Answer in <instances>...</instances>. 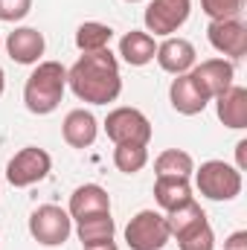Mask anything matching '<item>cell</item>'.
<instances>
[{"label":"cell","mask_w":247,"mask_h":250,"mask_svg":"<svg viewBox=\"0 0 247 250\" xmlns=\"http://www.w3.org/2000/svg\"><path fill=\"white\" fill-rule=\"evenodd\" d=\"M67 87L87 105L117 102L123 93V76L111 47L99 53H82L79 62L67 70Z\"/></svg>","instance_id":"6da1fadb"},{"label":"cell","mask_w":247,"mask_h":250,"mask_svg":"<svg viewBox=\"0 0 247 250\" xmlns=\"http://www.w3.org/2000/svg\"><path fill=\"white\" fill-rule=\"evenodd\" d=\"M67 90V67L62 62H38L23 84V105L29 114L47 117L64 99Z\"/></svg>","instance_id":"7a4b0ae2"},{"label":"cell","mask_w":247,"mask_h":250,"mask_svg":"<svg viewBox=\"0 0 247 250\" xmlns=\"http://www.w3.org/2000/svg\"><path fill=\"white\" fill-rule=\"evenodd\" d=\"M195 187L209 201H233L242 195V172L224 160H206L195 169Z\"/></svg>","instance_id":"3957f363"},{"label":"cell","mask_w":247,"mask_h":250,"mask_svg":"<svg viewBox=\"0 0 247 250\" xmlns=\"http://www.w3.org/2000/svg\"><path fill=\"white\" fill-rule=\"evenodd\" d=\"M169 239L166 215L157 209H140L125 227V242L131 250H163Z\"/></svg>","instance_id":"277c9868"},{"label":"cell","mask_w":247,"mask_h":250,"mask_svg":"<svg viewBox=\"0 0 247 250\" xmlns=\"http://www.w3.org/2000/svg\"><path fill=\"white\" fill-rule=\"evenodd\" d=\"M70 233H73V218L67 209L56 207V204H41L29 215V236L44 248L64 245L70 239Z\"/></svg>","instance_id":"5b68a950"},{"label":"cell","mask_w":247,"mask_h":250,"mask_svg":"<svg viewBox=\"0 0 247 250\" xmlns=\"http://www.w3.org/2000/svg\"><path fill=\"white\" fill-rule=\"evenodd\" d=\"M53 169V157L38 146H23L9 163H6V181L15 189H26L32 184H41Z\"/></svg>","instance_id":"8992f818"},{"label":"cell","mask_w":247,"mask_h":250,"mask_svg":"<svg viewBox=\"0 0 247 250\" xmlns=\"http://www.w3.org/2000/svg\"><path fill=\"white\" fill-rule=\"evenodd\" d=\"M105 134L111 137L114 146L134 143V146H148L151 140V123L140 108H114L105 117Z\"/></svg>","instance_id":"52a82bcc"},{"label":"cell","mask_w":247,"mask_h":250,"mask_svg":"<svg viewBox=\"0 0 247 250\" xmlns=\"http://www.w3.org/2000/svg\"><path fill=\"white\" fill-rule=\"evenodd\" d=\"M189 12H192V0H151L143 15L145 32L172 38V32H178L189 21Z\"/></svg>","instance_id":"ba28073f"},{"label":"cell","mask_w":247,"mask_h":250,"mask_svg":"<svg viewBox=\"0 0 247 250\" xmlns=\"http://www.w3.org/2000/svg\"><path fill=\"white\" fill-rule=\"evenodd\" d=\"M206 38H209L212 50L221 53V56H227V59H242V56H247V26H245L242 18L209 21Z\"/></svg>","instance_id":"9c48e42d"},{"label":"cell","mask_w":247,"mask_h":250,"mask_svg":"<svg viewBox=\"0 0 247 250\" xmlns=\"http://www.w3.org/2000/svg\"><path fill=\"white\" fill-rule=\"evenodd\" d=\"M189 76H192V82H195V87L212 102L218 93H224L230 84H236L233 79H236V67L230 59H206V62L195 64L192 70H189Z\"/></svg>","instance_id":"30bf717a"},{"label":"cell","mask_w":247,"mask_h":250,"mask_svg":"<svg viewBox=\"0 0 247 250\" xmlns=\"http://www.w3.org/2000/svg\"><path fill=\"white\" fill-rule=\"evenodd\" d=\"M44 50H47V41L35 26H18L6 38V53L15 64H38Z\"/></svg>","instance_id":"8fae6325"},{"label":"cell","mask_w":247,"mask_h":250,"mask_svg":"<svg viewBox=\"0 0 247 250\" xmlns=\"http://www.w3.org/2000/svg\"><path fill=\"white\" fill-rule=\"evenodd\" d=\"M154 59L160 64V70H166L172 76H184L195 67L198 53H195L192 41H186V38H166L163 44H157Z\"/></svg>","instance_id":"7c38bea8"},{"label":"cell","mask_w":247,"mask_h":250,"mask_svg":"<svg viewBox=\"0 0 247 250\" xmlns=\"http://www.w3.org/2000/svg\"><path fill=\"white\" fill-rule=\"evenodd\" d=\"M70 218L73 221H82V218H90V215H102V212H111V195L108 189H102L99 184H84L70 195V207H67Z\"/></svg>","instance_id":"4fadbf2b"},{"label":"cell","mask_w":247,"mask_h":250,"mask_svg":"<svg viewBox=\"0 0 247 250\" xmlns=\"http://www.w3.org/2000/svg\"><path fill=\"white\" fill-rule=\"evenodd\" d=\"M96 134H99V123L90 111L84 108H73L62 123V137L67 146L73 148H90L96 143Z\"/></svg>","instance_id":"5bb4252c"},{"label":"cell","mask_w":247,"mask_h":250,"mask_svg":"<svg viewBox=\"0 0 247 250\" xmlns=\"http://www.w3.org/2000/svg\"><path fill=\"white\" fill-rule=\"evenodd\" d=\"M215 114L224 123V128L242 131L247 128V87L230 84L224 93L215 96Z\"/></svg>","instance_id":"9a60e30c"},{"label":"cell","mask_w":247,"mask_h":250,"mask_svg":"<svg viewBox=\"0 0 247 250\" xmlns=\"http://www.w3.org/2000/svg\"><path fill=\"white\" fill-rule=\"evenodd\" d=\"M169 102H172V108H175L178 114H184V117H195V114H201V111L209 105V99L195 87V82H192L189 73L172 79V84H169Z\"/></svg>","instance_id":"2e32d148"},{"label":"cell","mask_w":247,"mask_h":250,"mask_svg":"<svg viewBox=\"0 0 247 250\" xmlns=\"http://www.w3.org/2000/svg\"><path fill=\"white\" fill-rule=\"evenodd\" d=\"M154 53H157V41L145 29H131L120 38V56L131 67H145L148 62H154Z\"/></svg>","instance_id":"e0dca14e"},{"label":"cell","mask_w":247,"mask_h":250,"mask_svg":"<svg viewBox=\"0 0 247 250\" xmlns=\"http://www.w3.org/2000/svg\"><path fill=\"white\" fill-rule=\"evenodd\" d=\"M204 221H206V212L201 209V204H198L195 198H189L186 204H181V207H175V209L166 212V227H169V236H172V239L186 236L189 230H195V227L204 224Z\"/></svg>","instance_id":"ac0fdd59"},{"label":"cell","mask_w":247,"mask_h":250,"mask_svg":"<svg viewBox=\"0 0 247 250\" xmlns=\"http://www.w3.org/2000/svg\"><path fill=\"white\" fill-rule=\"evenodd\" d=\"M192 198V184L189 178H157L154 181V201L160 209H175Z\"/></svg>","instance_id":"d6986e66"},{"label":"cell","mask_w":247,"mask_h":250,"mask_svg":"<svg viewBox=\"0 0 247 250\" xmlns=\"http://www.w3.org/2000/svg\"><path fill=\"white\" fill-rule=\"evenodd\" d=\"M117 233V224L111 218V212H102V215H90V218H82L76 221V236L84 245H99V242H111Z\"/></svg>","instance_id":"ffe728a7"},{"label":"cell","mask_w":247,"mask_h":250,"mask_svg":"<svg viewBox=\"0 0 247 250\" xmlns=\"http://www.w3.org/2000/svg\"><path fill=\"white\" fill-rule=\"evenodd\" d=\"M154 172H157V178H189L195 172V160L184 148H166L157 154Z\"/></svg>","instance_id":"44dd1931"},{"label":"cell","mask_w":247,"mask_h":250,"mask_svg":"<svg viewBox=\"0 0 247 250\" xmlns=\"http://www.w3.org/2000/svg\"><path fill=\"white\" fill-rule=\"evenodd\" d=\"M114 41V29L108 23H99V21H84L79 29H76V47L82 53H99V50H108Z\"/></svg>","instance_id":"7402d4cb"},{"label":"cell","mask_w":247,"mask_h":250,"mask_svg":"<svg viewBox=\"0 0 247 250\" xmlns=\"http://www.w3.org/2000/svg\"><path fill=\"white\" fill-rule=\"evenodd\" d=\"M145 163H148V146H134V143L114 146V166L123 175H137L140 169H145Z\"/></svg>","instance_id":"603a6c76"},{"label":"cell","mask_w":247,"mask_h":250,"mask_svg":"<svg viewBox=\"0 0 247 250\" xmlns=\"http://www.w3.org/2000/svg\"><path fill=\"white\" fill-rule=\"evenodd\" d=\"M178 248L181 250H215V233L209 227V221L198 224L195 230H189L186 236L178 239Z\"/></svg>","instance_id":"cb8c5ba5"},{"label":"cell","mask_w":247,"mask_h":250,"mask_svg":"<svg viewBox=\"0 0 247 250\" xmlns=\"http://www.w3.org/2000/svg\"><path fill=\"white\" fill-rule=\"evenodd\" d=\"M245 0H201V9L209 21H221V18H239Z\"/></svg>","instance_id":"d4e9b609"},{"label":"cell","mask_w":247,"mask_h":250,"mask_svg":"<svg viewBox=\"0 0 247 250\" xmlns=\"http://www.w3.org/2000/svg\"><path fill=\"white\" fill-rule=\"evenodd\" d=\"M32 12V0H0V21L18 23Z\"/></svg>","instance_id":"484cf974"},{"label":"cell","mask_w":247,"mask_h":250,"mask_svg":"<svg viewBox=\"0 0 247 250\" xmlns=\"http://www.w3.org/2000/svg\"><path fill=\"white\" fill-rule=\"evenodd\" d=\"M224 250H247V230H236L227 236L224 242Z\"/></svg>","instance_id":"4316f807"},{"label":"cell","mask_w":247,"mask_h":250,"mask_svg":"<svg viewBox=\"0 0 247 250\" xmlns=\"http://www.w3.org/2000/svg\"><path fill=\"white\" fill-rule=\"evenodd\" d=\"M236 169L239 172L247 169V140H239L236 143Z\"/></svg>","instance_id":"83f0119b"},{"label":"cell","mask_w":247,"mask_h":250,"mask_svg":"<svg viewBox=\"0 0 247 250\" xmlns=\"http://www.w3.org/2000/svg\"><path fill=\"white\" fill-rule=\"evenodd\" d=\"M82 250H120V248H117L114 239H111V242H99V245H84Z\"/></svg>","instance_id":"f1b7e54d"},{"label":"cell","mask_w":247,"mask_h":250,"mask_svg":"<svg viewBox=\"0 0 247 250\" xmlns=\"http://www.w3.org/2000/svg\"><path fill=\"white\" fill-rule=\"evenodd\" d=\"M3 90H6V73H3V67H0V96H3Z\"/></svg>","instance_id":"f546056e"},{"label":"cell","mask_w":247,"mask_h":250,"mask_svg":"<svg viewBox=\"0 0 247 250\" xmlns=\"http://www.w3.org/2000/svg\"><path fill=\"white\" fill-rule=\"evenodd\" d=\"M125 3H140V0H125Z\"/></svg>","instance_id":"4dcf8cb0"}]
</instances>
